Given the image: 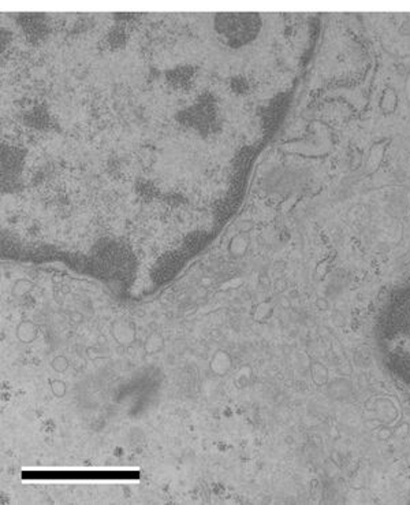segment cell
<instances>
[{"instance_id":"cell-1","label":"cell","mask_w":410,"mask_h":505,"mask_svg":"<svg viewBox=\"0 0 410 505\" xmlns=\"http://www.w3.org/2000/svg\"><path fill=\"white\" fill-rule=\"evenodd\" d=\"M260 28V18L254 14H220L216 17V29L231 41L250 40Z\"/></svg>"},{"instance_id":"cell-2","label":"cell","mask_w":410,"mask_h":505,"mask_svg":"<svg viewBox=\"0 0 410 505\" xmlns=\"http://www.w3.org/2000/svg\"><path fill=\"white\" fill-rule=\"evenodd\" d=\"M111 333L122 345H129L136 338L134 326L126 321H115V323L112 325Z\"/></svg>"},{"instance_id":"cell-3","label":"cell","mask_w":410,"mask_h":505,"mask_svg":"<svg viewBox=\"0 0 410 505\" xmlns=\"http://www.w3.org/2000/svg\"><path fill=\"white\" fill-rule=\"evenodd\" d=\"M39 334V327L36 326L35 323L31 321H25L18 325L17 327V336L18 340L24 344H31L37 338Z\"/></svg>"},{"instance_id":"cell-4","label":"cell","mask_w":410,"mask_h":505,"mask_svg":"<svg viewBox=\"0 0 410 505\" xmlns=\"http://www.w3.org/2000/svg\"><path fill=\"white\" fill-rule=\"evenodd\" d=\"M163 345H164V342H163L162 337L159 336L157 333H153V334L148 337V340L144 344V348H145V351L148 353H153L159 352L163 348Z\"/></svg>"},{"instance_id":"cell-5","label":"cell","mask_w":410,"mask_h":505,"mask_svg":"<svg viewBox=\"0 0 410 505\" xmlns=\"http://www.w3.org/2000/svg\"><path fill=\"white\" fill-rule=\"evenodd\" d=\"M32 289H33V284L32 282L25 280L18 281L16 285H14V288H13V295L17 297H22L28 295Z\"/></svg>"},{"instance_id":"cell-6","label":"cell","mask_w":410,"mask_h":505,"mask_svg":"<svg viewBox=\"0 0 410 505\" xmlns=\"http://www.w3.org/2000/svg\"><path fill=\"white\" fill-rule=\"evenodd\" d=\"M69 366H70V364H69V360L63 356L55 357L54 362H52V367H54V370L58 371V373H65L67 368H69Z\"/></svg>"},{"instance_id":"cell-7","label":"cell","mask_w":410,"mask_h":505,"mask_svg":"<svg viewBox=\"0 0 410 505\" xmlns=\"http://www.w3.org/2000/svg\"><path fill=\"white\" fill-rule=\"evenodd\" d=\"M51 389L52 393L55 394L56 397H63L67 392L66 383L63 382V381H54V382L51 383Z\"/></svg>"}]
</instances>
